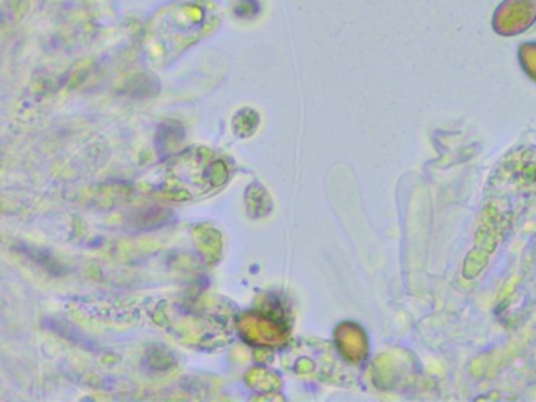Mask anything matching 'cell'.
Here are the masks:
<instances>
[{
	"mask_svg": "<svg viewBox=\"0 0 536 402\" xmlns=\"http://www.w3.org/2000/svg\"><path fill=\"white\" fill-rule=\"evenodd\" d=\"M492 30L500 37H518L536 24V0H502L492 15Z\"/></svg>",
	"mask_w": 536,
	"mask_h": 402,
	"instance_id": "6da1fadb",
	"label": "cell"
},
{
	"mask_svg": "<svg viewBox=\"0 0 536 402\" xmlns=\"http://www.w3.org/2000/svg\"><path fill=\"white\" fill-rule=\"evenodd\" d=\"M519 60H521L522 70L527 76L536 81V43L529 41L519 46Z\"/></svg>",
	"mask_w": 536,
	"mask_h": 402,
	"instance_id": "7a4b0ae2",
	"label": "cell"
},
{
	"mask_svg": "<svg viewBox=\"0 0 536 402\" xmlns=\"http://www.w3.org/2000/svg\"><path fill=\"white\" fill-rule=\"evenodd\" d=\"M233 13L236 18L244 19V21L257 18L261 13V2L260 0H236Z\"/></svg>",
	"mask_w": 536,
	"mask_h": 402,
	"instance_id": "3957f363",
	"label": "cell"
}]
</instances>
